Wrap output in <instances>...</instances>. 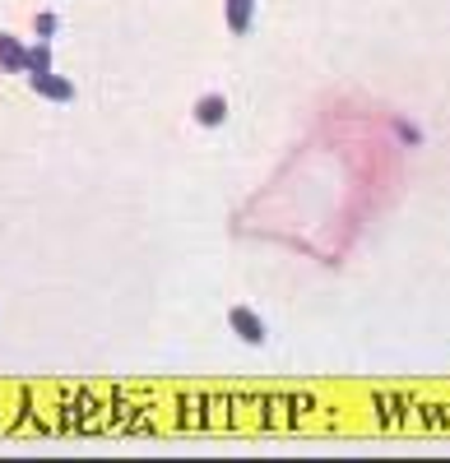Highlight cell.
<instances>
[{"mask_svg": "<svg viewBox=\"0 0 450 463\" xmlns=\"http://www.w3.org/2000/svg\"><path fill=\"white\" fill-rule=\"evenodd\" d=\"M228 325H233V334H237L242 343H251V347L265 343V320H260L251 306H233V311H228Z\"/></svg>", "mask_w": 450, "mask_h": 463, "instance_id": "cell-1", "label": "cell"}, {"mask_svg": "<svg viewBox=\"0 0 450 463\" xmlns=\"http://www.w3.org/2000/svg\"><path fill=\"white\" fill-rule=\"evenodd\" d=\"M28 84L37 98H47V102H74V84L65 80V74L47 70V74H28Z\"/></svg>", "mask_w": 450, "mask_h": 463, "instance_id": "cell-2", "label": "cell"}, {"mask_svg": "<svg viewBox=\"0 0 450 463\" xmlns=\"http://www.w3.org/2000/svg\"><path fill=\"white\" fill-rule=\"evenodd\" d=\"M196 121H200L205 130L223 126V121H228V98H223V93H205V98L196 102Z\"/></svg>", "mask_w": 450, "mask_h": 463, "instance_id": "cell-3", "label": "cell"}, {"mask_svg": "<svg viewBox=\"0 0 450 463\" xmlns=\"http://www.w3.org/2000/svg\"><path fill=\"white\" fill-rule=\"evenodd\" d=\"M223 19H228V33L246 37L255 19V0H223Z\"/></svg>", "mask_w": 450, "mask_h": 463, "instance_id": "cell-4", "label": "cell"}, {"mask_svg": "<svg viewBox=\"0 0 450 463\" xmlns=\"http://www.w3.org/2000/svg\"><path fill=\"white\" fill-rule=\"evenodd\" d=\"M0 70H10V74H24L28 70V47L14 43L10 33H0Z\"/></svg>", "mask_w": 450, "mask_h": 463, "instance_id": "cell-5", "label": "cell"}, {"mask_svg": "<svg viewBox=\"0 0 450 463\" xmlns=\"http://www.w3.org/2000/svg\"><path fill=\"white\" fill-rule=\"evenodd\" d=\"M47 70H52V47H47V43L28 47V70H24V74H47Z\"/></svg>", "mask_w": 450, "mask_h": 463, "instance_id": "cell-6", "label": "cell"}, {"mask_svg": "<svg viewBox=\"0 0 450 463\" xmlns=\"http://www.w3.org/2000/svg\"><path fill=\"white\" fill-rule=\"evenodd\" d=\"M56 24H61V19H56L52 10L37 14V19H33V28H37V43H52V37H56Z\"/></svg>", "mask_w": 450, "mask_h": 463, "instance_id": "cell-7", "label": "cell"}]
</instances>
